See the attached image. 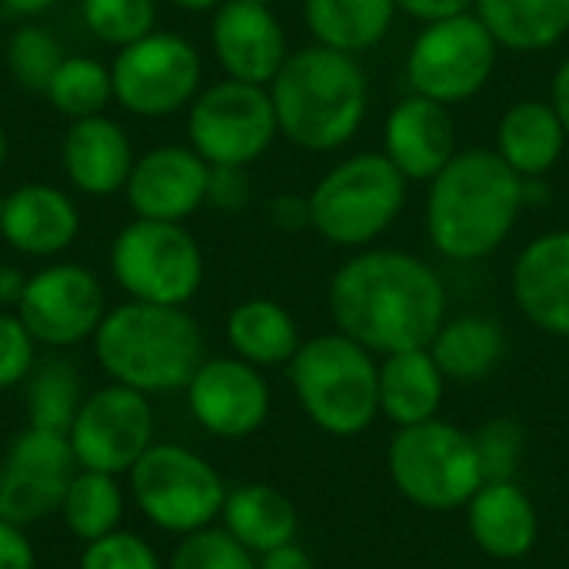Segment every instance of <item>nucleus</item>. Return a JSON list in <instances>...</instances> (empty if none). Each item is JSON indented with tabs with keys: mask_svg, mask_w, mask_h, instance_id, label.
<instances>
[{
	"mask_svg": "<svg viewBox=\"0 0 569 569\" xmlns=\"http://www.w3.org/2000/svg\"><path fill=\"white\" fill-rule=\"evenodd\" d=\"M330 313L370 353L423 350L447 323V290L433 267L400 250H367L330 280Z\"/></svg>",
	"mask_w": 569,
	"mask_h": 569,
	"instance_id": "f257e3e1",
	"label": "nucleus"
},
{
	"mask_svg": "<svg viewBox=\"0 0 569 569\" xmlns=\"http://www.w3.org/2000/svg\"><path fill=\"white\" fill-rule=\"evenodd\" d=\"M527 203V180L497 150H457L430 180L427 233L447 260H483L503 247Z\"/></svg>",
	"mask_w": 569,
	"mask_h": 569,
	"instance_id": "f03ea898",
	"label": "nucleus"
},
{
	"mask_svg": "<svg viewBox=\"0 0 569 569\" xmlns=\"http://www.w3.org/2000/svg\"><path fill=\"white\" fill-rule=\"evenodd\" d=\"M93 357L110 383L147 397L187 390L203 357V333L183 307L127 300L107 310L93 333Z\"/></svg>",
	"mask_w": 569,
	"mask_h": 569,
	"instance_id": "7ed1b4c3",
	"label": "nucleus"
},
{
	"mask_svg": "<svg viewBox=\"0 0 569 569\" xmlns=\"http://www.w3.org/2000/svg\"><path fill=\"white\" fill-rule=\"evenodd\" d=\"M267 90L280 133L313 153L343 147L360 130L370 103L357 57L323 43L290 53Z\"/></svg>",
	"mask_w": 569,
	"mask_h": 569,
	"instance_id": "20e7f679",
	"label": "nucleus"
},
{
	"mask_svg": "<svg viewBox=\"0 0 569 569\" xmlns=\"http://www.w3.org/2000/svg\"><path fill=\"white\" fill-rule=\"evenodd\" d=\"M290 380L303 413L333 437H353L380 413V367L367 347L343 333L300 343Z\"/></svg>",
	"mask_w": 569,
	"mask_h": 569,
	"instance_id": "39448f33",
	"label": "nucleus"
},
{
	"mask_svg": "<svg viewBox=\"0 0 569 569\" xmlns=\"http://www.w3.org/2000/svg\"><path fill=\"white\" fill-rule=\"evenodd\" d=\"M310 227L333 247L373 243L407 203V177L387 153H357L337 163L307 197Z\"/></svg>",
	"mask_w": 569,
	"mask_h": 569,
	"instance_id": "423d86ee",
	"label": "nucleus"
},
{
	"mask_svg": "<svg viewBox=\"0 0 569 569\" xmlns=\"http://www.w3.org/2000/svg\"><path fill=\"white\" fill-rule=\"evenodd\" d=\"M390 477L423 510H457L487 483L477 440L437 417L400 427L390 443Z\"/></svg>",
	"mask_w": 569,
	"mask_h": 569,
	"instance_id": "0eeeda50",
	"label": "nucleus"
},
{
	"mask_svg": "<svg viewBox=\"0 0 569 569\" xmlns=\"http://www.w3.org/2000/svg\"><path fill=\"white\" fill-rule=\"evenodd\" d=\"M130 497L150 527L190 537L213 527L223 513L227 487L200 453L177 443H153L130 470Z\"/></svg>",
	"mask_w": 569,
	"mask_h": 569,
	"instance_id": "6e6552de",
	"label": "nucleus"
},
{
	"mask_svg": "<svg viewBox=\"0 0 569 569\" xmlns=\"http://www.w3.org/2000/svg\"><path fill=\"white\" fill-rule=\"evenodd\" d=\"M110 273L130 300L183 307L203 283V253L183 223L137 217L113 237Z\"/></svg>",
	"mask_w": 569,
	"mask_h": 569,
	"instance_id": "1a4fd4ad",
	"label": "nucleus"
},
{
	"mask_svg": "<svg viewBox=\"0 0 569 569\" xmlns=\"http://www.w3.org/2000/svg\"><path fill=\"white\" fill-rule=\"evenodd\" d=\"M187 130L190 147L210 167H250L280 133L270 90L233 77L193 97Z\"/></svg>",
	"mask_w": 569,
	"mask_h": 569,
	"instance_id": "9d476101",
	"label": "nucleus"
},
{
	"mask_svg": "<svg viewBox=\"0 0 569 569\" xmlns=\"http://www.w3.org/2000/svg\"><path fill=\"white\" fill-rule=\"evenodd\" d=\"M500 43L483 27L477 13L447 17L427 23L407 57V80L413 93L430 97L437 103L470 100L490 80L497 67Z\"/></svg>",
	"mask_w": 569,
	"mask_h": 569,
	"instance_id": "9b49d317",
	"label": "nucleus"
},
{
	"mask_svg": "<svg viewBox=\"0 0 569 569\" xmlns=\"http://www.w3.org/2000/svg\"><path fill=\"white\" fill-rule=\"evenodd\" d=\"M203 63L190 40L170 30H153L127 47L110 63L113 100L137 117H170L200 93Z\"/></svg>",
	"mask_w": 569,
	"mask_h": 569,
	"instance_id": "f8f14e48",
	"label": "nucleus"
},
{
	"mask_svg": "<svg viewBox=\"0 0 569 569\" xmlns=\"http://www.w3.org/2000/svg\"><path fill=\"white\" fill-rule=\"evenodd\" d=\"M157 417L147 393L110 383L83 397L67 440L80 470L123 477L157 443Z\"/></svg>",
	"mask_w": 569,
	"mask_h": 569,
	"instance_id": "ddd939ff",
	"label": "nucleus"
},
{
	"mask_svg": "<svg viewBox=\"0 0 569 569\" xmlns=\"http://www.w3.org/2000/svg\"><path fill=\"white\" fill-rule=\"evenodd\" d=\"M77 470L67 433L23 427L0 460V520L27 530L60 513Z\"/></svg>",
	"mask_w": 569,
	"mask_h": 569,
	"instance_id": "4468645a",
	"label": "nucleus"
},
{
	"mask_svg": "<svg viewBox=\"0 0 569 569\" xmlns=\"http://www.w3.org/2000/svg\"><path fill=\"white\" fill-rule=\"evenodd\" d=\"M17 313L37 343L67 350L93 340L107 317V293L93 270L80 263H53L27 277Z\"/></svg>",
	"mask_w": 569,
	"mask_h": 569,
	"instance_id": "2eb2a0df",
	"label": "nucleus"
},
{
	"mask_svg": "<svg viewBox=\"0 0 569 569\" xmlns=\"http://www.w3.org/2000/svg\"><path fill=\"white\" fill-rule=\"evenodd\" d=\"M187 407L207 433L243 440L267 423L270 387L253 363L240 357H213L190 377Z\"/></svg>",
	"mask_w": 569,
	"mask_h": 569,
	"instance_id": "dca6fc26",
	"label": "nucleus"
},
{
	"mask_svg": "<svg viewBox=\"0 0 569 569\" xmlns=\"http://www.w3.org/2000/svg\"><path fill=\"white\" fill-rule=\"evenodd\" d=\"M210 43L227 77L257 87H270L283 60L290 57L280 17L270 3L257 0H223L213 10Z\"/></svg>",
	"mask_w": 569,
	"mask_h": 569,
	"instance_id": "f3484780",
	"label": "nucleus"
},
{
	"mask_svg": "<svg viewBox=\"0 0 569 569\" xmlns=\"http://www.w3.org/2000/svg\"><path fill=\"white\" fill-rule=\"evenodd\" d=\"M207 183L210 163L193 147H153L137 157L123 193L137 217L183 223L207 203Z\"/></svg>",
	"mask_w": 569,
	"mask_h": 569,
	"instance_id": "a211bd4d",
	"label": "nucleus"
},
{
	"mask_svg": "<svg viewBox=\"0 0 569 569\" xmlns=\"http://www.w3.org/2000/svg\"><path fill=\"white\" fill-rule=\"evenodd\" d=\"M383 147L407 180H433L457 153V127L447 103L420 93L400 100L387 117Z\"/></svg>",
	"mask_w": 569,
	"mask_h": 569,
	"instance_id": "6ab92c4d",
	"label": "nucleus"
},
{
	"mask_svg": "<svg viewBox=\"0 0 569 569\" xmlns=\"http://www.w3.org/2000/svg\"><path fill=\"white\" fill-rule=\"evenodd\" d=\"M67 180L87 197H113L127 187L137 163L127 130L107 113L70 120L60 147Z\"/></svg>",
	"mask_w": 569,
	"mask_h": 569,
	"instance_id": "aec40b11",
	"label": "nucleus"
},
{
	"mask_svg": "<svg viewBox=\"0 0 569 569\" xmlns=\"http://www.w3.org/2000/svg\"><path fill=\"white\" fill-rule=\"evenodd\" d=\"M513 297L540 330L569 337V230L523 247L513 267Z\"/></svg>",
	"mask_w": 569,
	"mask_h": 569,
	"instance_id": "412c9836",
	"label": "nucleus"
},
{
	"mask_svg": "<svg viewBox=\"0 0 569 569\" xmlns=\"http://www.w3.org/2000/svg\"><path fill=\"white\" fill-rule=\"evenodd\" d=\"M80 233L73 200L50 183H23L3 197L0 237L27 257H53Z\"/></svg>",
	"mask_w": 569,
	"mask_h": 569,
	"instance_id": "4be33fe9",
	"label": "nucleus"
},
{
	"mask_svg": "<svg viewBox=\"0 0 569 569\" xmlns=\"http://www.w3.org/2000/svg\"><path fill=\"white\" fill-rule=\"evenodd\" d=\"M467 523L477 547L497 560H520L533 550L540 520L527 493L510 483H483L467 503Z\"/></svg>",
	"mask_w": 569,
	"mask_h": 569,
	"instance_id": "5701e85b",
	"label": "nucleus"
},
{
	"mask_svg": "<svg viewBox=\"0 0 569 569\" xmlns=\"http://www.w3.org/2000/svg\"><path fill=\"white\" fill-rule=\"evenodd\" d=\"M567 140V130L553 103H543V100L513 103L500 117V127H497V153L523 180L543 177L547 170H553L557 160L563 157Z\"/></svg>",
	"mask_w": 569,
	"mask_h": 569,
	"instance_id": "b1692460",
	"label": "nucleus"
},
{
	"mask_svg": "<svg viewBox=\"0 0 569 569\" xmlns=\"http://www.w3.org/2000/svg\"><path fill=\"white\" fill-rule=\"evenodd\" d=\"M443 380L430 347L390 353L380 367V410L400 427L427 423L443 403Z\"/></svg>",
	"mask_w": 569,
	"mask_h": 569,
	"instance_id": "393cba45",
	"label": "nucleus"
},
{
	"mask_svg": "<svg viewBox=\"0 0 569 569\" xmlns=\"http://www.w3.org/2000/svg\"><path fill=\"white\" fill-rule=\"evenodd\" d=\"M223 530L243 543L253 557H263L297 537V510L293 503L267 483H247L227 490L223 500Z\"/></svg>",
	"mask_w": 569,
	"mask_h": 569,
	"instance_id": "a878e982",
	"label": "nucleus"
},
{
	"mask_svg": "<svg viewBox=\"0 0 569 569\" xmlns=\"http://www.w3.org/2000/svg\"><path fill=\"white\" fill-rule=\"evenodd\" d=\"M397 13V0H303V20L317 43L360 53L377 47Z\"/></svg>",
	"mask_w": 569,
	"mask_h": 569,
	"instance_id": "bb28decb",
	"label": "nucleus"
},
{
	"mask_svg": "<svg viewBox=\"0 0 569 569\" xmlns=\"http://www.w3.org/2000/svg\"><path fill=\"white\" fill-rule=\"evenodd\" d=\"M500 47L547 50L569 33V0H473Z\"/></svg>",
	"mask_w": 569,
	"mask_h": 569,
	"instance_id": "cd10ccee",
	"label": "nucleus"
},
{
	"mask_svg": "<svg viewBox=\"0 0 569 569\" xmlns=\"http://www.w3.org/2000/svg\"><path fill=\"white\" fill-rule=\"evenodd\" d=\"M227 340L233 353L253 367H277L293 360L300 350V333L293 317L277 300H243L227 317Z\"/></svg>",
	"mask_w": 569,
	"mask_h": 569,
	"instance_id": "c85d7f7f",
	"label": "nucleus"
},
{
	"mask_svg": "<svg viewBox=\"0 0 569 569\" xmlns=\"http://www.w3.org/2000/svg\"><path fill=\"white\" fill-rule=\"evenodd\" d=\"M507 350V337L500 323L487 317H457L440 327V333L430 343V353L443 377L450 380H480L487 377Z\"/></svg>",
	"mask_w": 569,
	"mask_h": 569,
	"instance_id": "c756f323",
	"label": "nucleus"
},
{
	"mask_svg": "<svg viewBox=\"0 0 569 569\" xmlns=\"http://www.w3.org/2000/svg\"><path fill=\"white\" fill-rule=\"evenodd\" d=\"M123 513H127V497L117 477L97 473V470H77L60 503V520L67 533L77 537L80 543H90L120 530Z\"/></svg>",
	"mask_w": 569,
	"mask_h": 569,
	"instance_id": "7c9ffc66",
	"label": "nucleus"
},
{
	"mask_svg": "<svg viewBox=\"0 0 569 569\" xmlns=\"http://www.w3.org/2000/svg\"><path fill=\"white\" fill-rule=\"evenodd\" d=\"M83 380L80 370L67 360H47L43 367H33L27 377V427H43L67 433L80 403H83Z\"/></svg>",
	"mask_w": 569,
	"mask_h": 569,
	"instance_id": "2f4dec72",
	"label": "nucleus"
},
{
	"mask_svg": "<svg viewBox=\"0 0 569 569\" xmlns=\"http://www.w3.org/2000/svg\"><path fill=\"white\" fill-rule=\"evenodd\" d=\"M43 97L50 100V107L57 113H63L70 120L97 117L113 100L110 67H103L93 57H63L57 73L50 77Z\"/></svg>",
	"mask_w": 569,
	"mask_h": 569,
	"instance_id": "473e14b6",
	"label": "nucleus"
},
{
	"mask_svg": "<svg viewBox=\"0 0 569 569\" xmlns=\"http://www.w3.org/2000/svg\"><path fill=\"white\" fill-rule=\"evenodd\" d=\"M7 70L10 77L23 87V90H33V93H43L50 77L57 73L60 60H63V47L60 40L40 27V23H23L10 33L7 40Z\"/></svg>",
	"mask_w": 569,
	"mask_h": 569,
	"instance_id": "72a5a7b5",
	"label": "nucleus"
},
{
	"mask_svg": "<svg viewBox=\"0 0 569 569\" xmlns=\"http://www.w3.org/2000/svg\"><path fill=\"white\" fill-rule=\"evenodd\" d=\"M83 27L110 47H127L157 30V0H80Z\"/></svg>",
	"mask_w": 569,
	"mask_h": 569,
	"instance_id": "f704fd0d",
	"label": "nucleus"
},
{
	"mask_svg": "<svg viewBox=\"0 0 569 569\" xmlns=\"http://www.w3.org/2000/svg\"><path fill=\"white\" fill-rule=\"evenodd\" d=\"M167 569H257V560L223 527H207L180 540Z\"/></svg>",
	"mask_w": 569,
	"mask_h": 569,
	"instance_id": "c9c22d12",
	"label": "nucleus"
},
{
	"mask_svg": "<svg viewBox=\"0 0 569 569\" xmlns=\"http://www.w3.org/2000/svg\"><path fill=\"white\" fill-rule=\"evenodd\" d=\"M77 569H163V563L143 537L113 530L100 540L83 543Z\"/></svg>",
	"mask_w": 569,
	"mask_h": 569,
	"instance_id": "e433bc0d",
	"label": "nucleus"
},
{
	"mask_svg": "<svg viewBox=\"0 0 569 569\" xmlns=\"http://www.w3.org/2000/svg\"><path fill=\"white\" fill-rule=\"evenodd\" d=\"M473 440H477V453H480L487 483H510L513 473H517L520 453H523L520 427L510 423V420H493Z\"/></svg>",
	"mask_w": 569,
	"mask_h": 569,
	"instance_id": "4c0bfd02",
	"label": "nucleus"
},
{
	"mask_svg": "<svg viewBox=\"0 0 569 569\" xmlns=\"http://www.w3.org/2000/svg\"><path fill=\"white\" fill-rule=\"evenodd\" d=\"M37 367V340L23 327L20 313L0 310V390L27 383Z\"/></svg>",
	"mask_w": 569,
	"mask_h": 569,
	"instance_id": "58836bf2",
	"label": "nucleus"
},
{
	"mask_svg": "<svg viewBox=\"0 0 569 569\" xmlns=\"http://www.w3.org/2000/svg\"><path fill=\"white\" fill-rule=\"evenodd\" d=\"M243 170L247 167H210L207 203H213L223 213H240L250 203V180Z\"/></svg>",
	"mask_w": 569,
	"mask_h": 569,
	"instance_id": "ea45409f",
	"label": "nucleus"
},
{
	"mask_svg": "<svg viewBox=\"0 0 569 569\" xmlns=\"http://www.w3.org/2000/svg\"><path fill=\"white\" fill-rule=\"evenodd\" d=\"M37 557L23 527L0 520V569H33Z\"/></svg>",
	"mask_w": 569,
	"mask_h": 569,
	"instance_id": "a19ab883",
	"label": "nucleus"
},
{
	"mask_svg": "<svg viewBox=\"0 0 569 569\" xmlns=\"http://www.w3.org/2000/svg\"><path fill=\"white\" fill-rule=\"evenodd\" d=\"M267 217H270V223L280 227V230H300V227H310V203H307L303 197L283 193V197L270 200Z\"/></svg>",
	"mask_w": 569,
	"mask_h": 569,
	"instance_id": "79ce46f5",
	"label": "nucleus"
},
{
	"mask_svg": "<svg viewBox=\"0 0 569 569\" xmlns=\"http://www.w3.org/2000/svg\"><path fill=\"white\" fill-rule=\"evenodd\" d=\"M473 0H397V10L423 20V23H437V20H447V17H460L470 10Z\"/></svg>",
	"mask_w": 569,
	"mask_h": 569,
	"instance_id": "37998d69",
	"label": "nucleus"
},
{
	"mask_svg": "<svg viewBox=\"0 0 569 569\" xmlns=\"http://www.w3.org/2000/svg\"><path fill=\"white\" fill-rule=\"evenodd\" d=\"M257 569H313V560L307 557V550H303V547H297V543H283V547H277V550L263 553V557H260V563H257Z\"/></svg>",
	"mask_w": 569,
	"mask_h": 569,
	"instance_id": "c03bdc74",
	"label": "nucleus"
},
{
	"mask_svg": "<svg viewBox=\"0 0 569 569\" xmlns=\"http://www.w3.org/2000/svg\"><path fill=\"white\" fill-rule=\"evenodd\" d=\"M23 287H27V277L17 267L3 263L0 267V310H10V307L17 310V303L23 297Z\"/></svg>",
	"mask_w": 569,
	"mask_h": 569,
	"instance_id": "a18cd8bd",
	"label": "nucleus"
},
{
	"mask_svg": "<svg viewBox=\"0 0 569 569\" xmlns=\"http://www.w3.org/2000/svg\"><path fill=\"white\" fill-rule=\"evenodd\" d=\"M550 103H553V110H557V117H560V123H563V130H567L569 137V57L557 67V73H553Z\"/></svg>",
	"mask_w": 569,
	"mask_h": 569,
	"instance_id": "49530a36",
	"label": "nucleus"
},
{
	"mask_svg": "<svg viewBox=\"0 0 569 569\" xmlns=\"http://www.w3.org/2000/svg\"><path fill=\"white\" fill-rule=\"evenodd\" d=\"M60 0H0V7H7L10 13L17 17H40L47 13L50 7H57Z\"/></svg>",
	"mask_w": 569,
	"mask_h": 569,
	"instance_id": "de8ad7c7",
	"label": "nucleus"
},
{
	"mask_svg": "<svg viewBox=\"0 0 569 569\" xmlns=\"http://www.w3.org/2000/svg\"><path fill=\"white\" fill-rule=\"evenodd\" d=\"M170 3L180 7V10H193L197 13V10H217L223 0H170Z\"/></svg>",
	"mask_w": 569,
	"mask_h": 569,
	"instance_id": "09e8293b",
	"label": "nucleus"
},
{
	"mask_svg": "<svg viewBox=\"0 0 569 569\" xmlns=\"http://www.w3.org/2000/svg\"><path fill=\"white\" fill-rule=\"evenodd\" d=\"M3 160H7V133L0 127V167H3Z\"/></svg>",
	"mask_w": 569,
	"mask_h": 569,
	"instance_id": "8fccbe9b",
	"label": "nucleus"
},
{
	"mask_svg": "<svg viewBox=\"0 0 569 569\" xmlns=\"http://www.w3.org/2000/svg\"><path fill=\"white\" fill-rule=\"evenodd\" d=\"M0 213H3V197H0Z\"/></svg>",
	"mask_w": 569,
	"mask_h": 569,
	"instance_id": "3c124183",
	"label": "nucleus"
},
{
	"mask_svg": "<svg viewBox=\"0 0 569 569\" xmlns=\"http://www.w3.org/2000/svg\"><path fill=\"white\" fill-rule=\"evenodd\" d=\"M257 3H273V0H257Z\"/></svg>",
	"mask_w": 569,
	"mask_h": 569,
	"instance_id": "603ef678",
	"label": "nucleus"
}]
</instances>
